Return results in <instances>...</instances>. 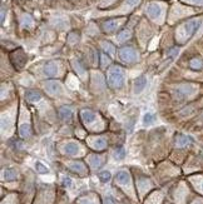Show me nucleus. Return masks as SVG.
Segmentation results:
<instances>
[{"label": "nucleus", "instance_id": "nucleus-1", "mask_svg": "<svg viewBox=\"0 0 203 204\" xmlns=\"http://www.w3.org/2000/svg\"><path fill=\"white\" fill-rule=\"evenodd\" d=\"M124 79H125V72L122 67L119 65H113L108 69L107 73V80L110 88H120L124 84Z\"/></svg>", "mask_w": 203, "mask_h": 204}, {"label": "nucleus", "instance_id": "nucleus-2", "mask_svg": "<svg viewBox=\"0 0 203 204\" xmlns=\"http://www.w3.org/2000/svg\"><path fill=\"white\" fill-rule=\"evenodd\" d=\"M119 56L124 63H134L138 59V53L132 46H124L119 50Z\"/></svg>", "mask_w": 203, "mask_h": 204}, {"label": "nucleus", "instance_id": "nucleus-3", "mask_svg": "<svg viewBox=\"0 0 203 204\" xmlns=\"http://www.w3.org/2000/svg\"><path fill=\"white\" fill-rule=\"evenodd\" d=\"M10 59H11L13 65H14V67H15V69H18V70L23 69V68H24V65H25V63H26V60H28V58H26L25 53H24L21 49L15 50V51L11 54Z\"/></svg>", "mask_w": 203, "mask_h": 204}, {"label": "nucleus", "instance_id": "nucleus-4", "mask_svg": "<svg viewBox=\"0 0 203 204\" xmlns=\"http://www.w3.org/2000/svg\"><path fill=\"white\" fill-rule=\"evenodd\" d=\"M197 90V88L195 85H191V84H186V85H179L177 89H176V97L178 99H184L192 94H195Z\"/></svg>", "mask_w": 203, "mask_h": 204}, {"label": "nucleus", "instance_id": "nucleus-5", "mask_svg": "<svg viewBox=\"0 0 203 204\" xmlns=\"http://www.w3.org/2000/svg\"><path fill=\"white\" fill-rule=\"evenodd\" d=\"M44 89H45L47 94L50 95V97H57V95H59V94L62 93V87H60V84L57 83V82H54V80L47 82V83L44 84Z\"/></svg>", "mask_w": 203, "mask_h": 204}, {"label": "nucleus", "instance_id": "nucleus-6", "mask_svg": "<svg viewBox=\"0 0 203 204\" xmlns=\"http://www.w3.org/2000/svg\"><path fill=\"white\" fill-rule=\"evenodd\" d=\"M122 21H123V19H110V20L104 21L102 28H103V30L105 33H113V31H115L119 28Z\"/></svg>", "mask_w": 203, "mask_h": 204}, {"label": "nucleus", "instance_id": "nucleus-7", "mask_svg": "<svg viewBox=\"0 0 203 204\" xmlns=\"http://www.w3.org/2000/svg\"><path fill=\"white\" fill-rule=\"evenodd\" d=\"M201 25V20H197V19H193V20H189L187 21L183 26H184V31L187 34V36H191L196 33V30L200 28Z\"/></svg>", "mask_w": 203, "mask_h": 204}, {"label": "nucleus", "instance_id": "nucleus-8", "mask_svg": "<svg viewBox=\"0 0 203 204\" xmlns=\"http://www.w3.org/2000/svg\"><path fill=\"white\" fill-rule=\"evenodd\" d=\"M147 13H148L149 18L157 19V18H159L161 14H162V6H161L158 3H152V4H149V6H148V9H147Z\"/></svg>", "mask_w": 203, "mask_h": 204}, {"label": "nucleus", "instance_id": "nucleus-9", "mask_svg": "<svg viewBox=\"0 0 203 204\" xmlns=\"http://www.w3.org/2000/svg\"><path fill=\"white\" fill-rule=\"evenodd\" d=\"M44 74L47 77H55L58 74V63L54 60L48 62L44 67Z\"/></svg>", "mask_w": 203, "mask_h": 204}, {"label": "nucleus", "instance_id": "nucleus-10", "mask_svg": "<svg viewBox=\"0 0 203 204\" xmlns=\"http://www.w3.org/2000/svg\"><path fill=\"white\" fill-rule=\"evenodd\" d=\"M89 145L94 150H103L107 147V140L104 138H94V139H91Z\"/></svg>", "mask_w": 203, "mask_h": 204}, {"label": "nucleus", "instance_id": "nucleus-11", "mask_svg": "<svg viewBox=\"0 0 203 204\" xmlns=\"http://www.w3.org/2000/svg\"><path fill=\"white\" fill-rule=\"evenodd\" d=\"M80 116H82V120H83L84 124H91V123H93V121L96 120V118H97L96 113H93L92 110H87V109L82 110Z\"/></svg>", "mask_w": 203, "mask_h": 204}, {"label": "nucleus", "instance_id": "nucleus-12", "mask_svg": "<svg viewBox=\"0 0 203 204\" xmlns=\"http://www.w3.org/2000/svg\"><path fill=\"white\" fill-rule=\"evenodd\" d=\"M115 180H117L119 184L130 187V177H129V174H128L127 172H119V173L115 175Z\"/></svg>", "mask_w": 203, "mask_h": 204}, {"label": "nucleus", "instance_id": "nucleus-13", "mask_svg": "<svg viewBox=\"0 0 203 204\" xmlns=\"http://www.w3.org/2000/svg\"><path fill=\"white\" fill-rule=\"evenodd\" d=\"M147 85V79L145 77H139L134 80V93H140Z\"/></svg>", "mask_w": 203, "mask_h": 204}, {"label": "nucleus", "instance_id": "nucleus-14", "mask_svg": "<svg viewBox=\"0 0 203 204\" xmlns=\"http://www.w3.org/2000/svg\"><path fill=\"white\" fill-rule=\"evenodd\" d=\"M25 98H26L29 102H38V100H40L41 94H40L39 92H36V90L29 89V90H26V93H25Z\"/></svg>", "mask_w": 203, "mask_h": 204}, {"label": "nucleus", "instance_id": "nucleus-15", "mask_svg": "<svg viewBox=\"0 0 203 204\" xmlns=\"http://www.w3.org/2000/svg\"><path fill=\"white\" fill-rule=\"evenodd\" d=\"M191 143V138L187 137V135H183V134H178L176 137V145L177 147H186L187 144Z\"/></svg>", "mask_w": 203, "mask_h": 204}, {"label": "nucleus", "instance_id": "nucleus-16", "mask_svg": "<svg viewBox=\"0 0 203 204\" xmlns=\"http://www.w3.org/2000/svg\"><path fill=\"white\" fill-rule=\"evenodd\" d=\"M72 115H73V111H72L70 108H68V106H62V108L59 109V116H60L63 120H69V119L72 118Z\"/></svg>", "mask_w": 203, "mask_h": 204}, {"label": "nucleus", "instance_id": "nucleus-17", "mask_svg": "<svg viewBox=\"0 0 203 204\" xmlns=\"http://www.w3.org/2000/svg\"><path fill=\"white\" fill-rule=\"evenodd\" d=\"M79 150V145L75 144V143H68L65 147H64V152L69 155H75Z\"/></svg>", "mask_w": 203, "mask_h": 204}, {"label": "nucleus", "instance_id": "nucleus-18", "mask_svg": "<svg viewBox=\"0 0 203 204\" xmlns=\"http://www.w3.org/2000/svg\"><path fill=\"white\" fill-rule=\"evenodd\" d=\"M70 169L75 173H79V174L85 173V165L80 162H74L73 164H70Z\"/></svg>", "mask_w": 203, "mask_h": 204}, {"label": "nucleus", "instance_id": "nucleus-19", "mask_svg": "<svg viewBox=\"0 0 203 204\" xmlns=\"http://www.w3.org/2000/svg\"><path fill=\"white\" fill-rule=\"evenodd\" d=\"M89 164L94 169H98L102 164H103V160H102L101 157H98V155H91L89 157Z\"/></svg>", "mask_w": 203, "mask_h": 204}, {"label": "nucleus", "instance_id": "nucleus-20", "mask_svg": "<svg viewBox=\"0 0 203 204\" xmlns=\"http://www.w3.org/2000/svg\"><path fill=\"white\" fill-rule=\"evenodd\" d=\"M102 48H103V50H104L105 53H108L110 56H113V55L115 54V48H114V45H113L112 43H109V41H103V43H102Z\"/></svg>", "mask_w": 203, "mask_h": 204}, {"label": "nucleus", "instance_id": "nucleus-21", "mask_svg": "<svg viewBox=\"0 0 203 204\" xmlns=\"http://www.w3.org/2000/svg\"><path fill=\"white\" fill-rule=\"evenodd\" d=\"M73 67H74V70H75L82 78H84V75H85V69H84V67L80 64V62H79V60H74V62H73Z\"/></svg>", "mask_w": 203, "mask_h": 204}, {"label": "nucleus", "instance_id": "nucleus-22", "mask_svg": "<svg viewBox=\"0 0 203 204\" xmlns=\"http://www.w3.org/2000/svg\"><path fill=\"white\" fill-rule=\"evenodd\" d=\"M18 177V172L15 169H6L4 172V179L5 180H14Z\"/></svg>", "mask_w": 203, "mask_h": 204}, {"label": "nucleus", "instance_id": "nucleus-23", "mask_svg": "<svg viewBox=\"0 0 203 204\" xmlns=\"http://www.w3.org/2000/svg\"><path fill=\"white\" fill-rule=\"evenodd\" d=\"M189 67H191L192 69H195V70H200V69H202L203 62L200 59V58H195V59H192V60L189 62Z\"/></svg>", "mask_w": 203, "mask_h": 204}, {"label": "nucleus", "instance_id": "nucleus-24", "mask_svg": "<svg viewBox=\"0 0 203 204\" xmlns=\"http://www.w3.org/2000/svg\"><path fill=\"white\" fill-rule=\"evenodd\" d=\"M31 25H33V19H31V16L28 15V14L23 15V18H21V26H24V28H30Z\"/></svg>", "mask_w": 203, "mask_h": 204}, {"label": "nucleus", "instance_id": "nucleus-25", "mask_svg": "<svg viewBox=\"0 0 203 204\" xmlns=\"http://www.w3.org/2000/svg\"><path fill=\"white\" fill-rule=\"evenodd\" d=\"M78 40H79V34H77L75 31H73L68 35V43L69 44H75Z\"/></svg>", "mask_w": 203, "mask_h": 204}, {"label": "nucleus", "instance_id": "nucleus-26", "mask_svg": "<svg viewBox=\"0 0 203 204\" xmlns=\"http://www.w3.org/2000/svg\"><path fill=\"white\" fill-rule=\"evenodd\" d=\"M129 36H130L129 30H123V31L118 35V40H119V41H124V40H127V39H129Z\"/></svg>", "mask_w": 203, "mask_h": 204}, {"label": "nucleus", "instance_id": "nucleus-27", "mask_svg": "<svg viewBox=\"0 0 203 204\" xmlns=\"http://www.w3.org/2000/svg\"><path fill=\"white\" fill-rule=\"evenodd\" d=\"M99 179H101L103 183H107L110 179V173L109 172H102L101 174H99Z\"/></svg>", "mask_w": 203, "mask_h": 204}, {"label": "nucleus", "instance_id": "nucleus-28", "mask_svg": "<svg viewBox=\"0 0 203 204\" xmlns=\"http://www.w3.org/2000/svg\"><path fill=\"white\" fill-rule=\"evenodd\" d=\"M35 168H36V170H38L39 173H41V174L48 173V168H47V167H44V165H43L41 163H39V162L35 164Z\"/></svg>", "mask_w": 203, "mask_h": 204}, {"label": "nucleus", "instance_id": "nucleus-29", "mask_svg": "<svg viewBox=\"0 0 203 204\" xmlns=\"http://www.w3.org/2000/svg\"><path fill=\"white\" fill-rule=\"evenodd\" d=\"M124 155H125V152H124L123 148H118V149L115 150V158H118V159H123Z\"/></svg>", "mask_w": 203, "mask_h": 204}, {"label": "nucleus", "instance_id": "nucleus-30", "mask_svg": "<svg viewBox=\"0 0 203 204\" xmlns=\"http://www.w3.org/2000/svg\"><path fill=\"white\" fill-rule=\"evenodd\" d=\"M78 204H96L92 199H89V198H80V199H78Z\"/></svg>", "mask_w": 203, "mask_h": 204}, {"label": "nucleus", "instance_id": "nucleus-31", "mask_svg": "<svg viewBox=\"0 0 203 204\" xmlns=\"http://www.w3.org/2000/svg\"><path fill=\"white\" fill-rule=\"evenodd\" d=\"M153 120H154V116H153L152 114L148 113V114L144 115V123H145V124H149V123H152Z\"/></svg>", "mask_w": 203, "mask_h": 204}, {"label": "nucleus", "instance_id": "nucleus-32", "mask_svg": "<svg viewBox=\"0 0 203 204\" xmlns=\"http://www.w3.org/2000/svg\"><path fill=\"white\" fill-rule=\"evenodd\" d=\"M107 64H109V59L107 58L105 54H102V67H105Z\"/></svg>", "mask_w": 203, "mask_h": 204}, {"label": "nucleus", "instance_id": "nucleus-33", "mask_svg": "<svg viewBox=\"0 0 203 204\" xmlns=\"http://www.w3.org/2000/svg\"><path fill=\"white\" fill-rule=\"evenodd\" d=\"M70 184H72V180H70L69 178H64V179H63V185H64V187H69Z\"/></svg>", "mask_w": 203, "mask_h": 204}, {"label": "nucleus", "instance_id": "nucleus-34", "mask_svg": "<svg viewBox=\"0 0 203 204\" xmlns=\"http://www.w3.org/2000/svg\"><path fill=\"white\" fill-rule=\"evenodd\" d=\"M139 1H140V0H127V4L130 5V6H134V5L139 4Z\"/></svg>", "mask_w": 203, "mask_h": 204}, {"label": "nucleus", "instance_id": "nucleus-35", "mask_svg": "<svg viewBox=\"0 0 203 204\" xmlns=\"http://www.w3.org/2000/svg\"><path fill=\"white\" fill-rule=\"evenodd\" d=\"M104 204H113V201L110 199V198H105V202Z\"/></svg>", "mask_w": 203, "mask_h": 204}, {"label": "nucleus", "instance_id": "nucleus-36", "mask_svg": "<svg viewBox=\"0 0 203 204\" xmlns=\"http://www.w3.org/2000/svg\"><path fill=\"white\" fill-rule=\"evenodd\" d=\"M4 18H5V10H4V9H1V23L4 21Z\"/></svg>", "mask_w": 203, "mask_h": 204}, {"label": "nucleus", "instance_id": "nucleus-37", "mask_svg": "<svg viewBox=\"0 0 203 204\" xmlns=\"http://www.w3.org/2000/svg\"><path fill=\"white\" fill-rule=\"evenodd\" d=\"M192 1L196 4H203V0H192Z\"/></svg>", "mask_w": 203, "mask_h": 204}, {"label": "nucleus", "instance_id": "nucleus-38", "mask_svg": "<svg viewBox=\"0 0 203 204\" xmlns=\"http://www.w3.org/2000/svg\"><path fill=\"white\" fill-rule=\"evenodd\" d=\"M202 188H203V184H202Z\"/></svg>", "mask_w": 203, "mask_h": 204}]
</instances>
